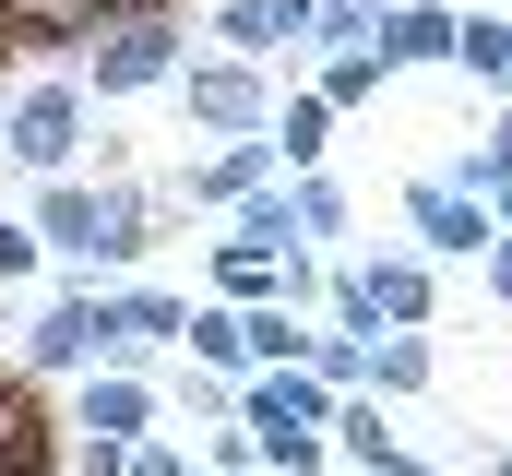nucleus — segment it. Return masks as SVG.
<instances>
[{"mask_svg":"<svg viewBox=\"0 0 512 476\" xmlns=\"http://www.w3.org/2000/svg\"><path fill=\"white\" fill-rule=\"evenodd\" d=\"M393 215H405V238H417V262H477V250L501 238V227H489V203H477V191H453V179H417Z\"/></svg>","mask_w":512,"mask_h":476,"instance_id":"f257e3e1","label":"nucleus"},{"mask_svg":"<svg viewBox=\"0 0 512 476\" xmlns=\"http://www.w3.org/2000/svg\"><path fill=\"white\" fill-rule=\"evenodd\" d=\"M179 72V24L167 12H131L96 36V96H143V84H167Z\"/></svg>","mask_w":512,"mask_h":476,"instance_id":"f03ea898","label":"nucleus"},{"mask_svg":"<svg viewBox=\"0 0 512 476\" xmlns=\"http://www.w3.org/2000/svg\"><path fill=\"white\" fill-rule=\"evenodd\" d=\"M179 96H191V119H203L215 143H239V131H262V119H274V96H262L251 60H203V72H179Z\"/></svg>","mask_w":512,"mask_h":476,"instance_id":"7ed1b4c3","label":"nucleus"},{"mask_svg":"<svg viewBox=\"0 0 512 476\" xmlns=\"http://www.w3.org/2000/svg\"><path fill=\"white\" fill-rule=\"evenodd\" d=\"M72 143H84V96H72V84H24V96H12V155H24V167L60 179Z\"/></svg>","mask_w":512,"mask_h":476,"instance_id":"20e7f679","label":"nucleus"},{"mask_svg":"<svg viewBox=\"0 0 512 476\" xmlns=\"http://www.w3.org/2000/svg\"><path fill=\"white\" fill-rule=\"evenodd\" d=\"M453 24H465V0H393L382 12V72H429V60H453Z\"/></svg>","mask_w":512,"mask_h":476,"instance_id":"39448f33","label":"nucleus"},{"mask_svg":"<svg viewBox=\"0 0 512 476\" xmlns=\"http://www.w3.org/2000/svg\"><path fill=\"white\" fill-rule=\"evenodd\" d=\"M358 286H370V322H382V334H417V322H429V262H417V250L358 262Z\"/></svg>","mask_w":512,"mask_h":476,"instance_id":"423d86ee","label":"nucleus"},{"mask_svg":"<svg viewBox=\"0 0 512 476\" xmlns=\"http://www.w3.org/2000/svg\"><path fill=\"white\" fill-rule=\"evenodd\" d=\"M84 429H96V441H143V429H155V381H143V369H96V381H84Z\"/></svg>","mask_w":512,"mask_h":476,"instance_id":"0eeeda50","label":"nucleus"},{"mask_svg":"<svg viewBox=\"0 0 512 476\" xmlns=\"http://www.w3.org/2000/svg\"><path fill=\"white\" fill-rule=\"evenodd\" d=\"M453 72H477V84H501V96H512V12L465 0V24H453Z\"/></svg>","mask_w":512,"mask_h":476,"instance_id":"6e6552de","label":"nucleus"},{"mask_svg":"<svg viewBox=\"0 0 512 476\" xmlns=\"http://www.w3.org/2000/svg\"><path fill=\"white\" fill-rule=\"evenodd\" d=\"M286 286V250H251V238H215V298L227 310H262Z\"/></svg>","mask_w":512,"mask_h":476,"instance_id":"1a4fd4ad","label":"nucleus"},{"mask_svg":"<svg viewBox=\"0 0 512 476\" xmlns=\"http://www.w3.org/2000/svg\"><path fill=\"white\" fill-rule=\"evenodd\" d=\"M239 357H251V369H298V357H310V322H298L286 298H262V310H239Z\"/></svg>","mask_w":512,"mask_h":476,"instance_id":"9d476101","label":"nucleus"},{"mask_svg":"<svg viewBox=\"0 0 512 476\" xmlns=\"http://www.w3.org/2000/svg\"><path fill=\"white\" fill-rule=\"evenodd\" d=\"M322 131H334V108H322V96H286V108L262 119V143H274V167H298V179L322 167Z\"/></svg>","mask_w":512,"mask_h":476,"instance_id":"9b49d317","label":"nucleus"},{"mask_svg":"<svg viewBox=\"0 0 512 476\" xmlns=\"http://www.w3.org/2000/svg\"><path fill=\"white\" fill-rule=\"evenodd\" d=\"M358 393H429V334H370Z\"/></svg>","mask_w":512,"mask_h":476,"instance_id":"f8f14e48","label":"nucleus"},{"mask_svg":"<svg viewBox=\"0 0 512 476\" xmlns=\"http://www.w3.org/2000/svg\"><path fill=\"white\" fill-rule=\"evenodd\" d=\"M36 238L96 262V191H84V179H48V203H36Z\"/></svg>","mask_w":512,"mask_h":476,"instance_id":"ddd939ff","label":"nucleus"},{"mask_svg":"<svg viewBox=\"0 0 512 476\" xmlns=\"http://www.w3.org/2000/svg\"><path fill=\"white\" fill-rule=\"evenodd\" d=\"M393 72H382V48H334V60H322V84H310V96H322V108H370V96H382Z\"/></svg>","mask_w":512,"mask_h":476,"instance_id":"4468645a","label":"nucleus"},{"mask_svg":"<svg viewBox=\"0 0 512 476\" xmlns=\"http://www.w3.org/2000/svg\"><path fill=\"white\" fill-rule=\"evenodd\" d=\"M453 191H512V96H501V119H489V143H465V167H453Z\"/></svg>","mask_w":512,"mask_h":476,"instance_id":"2eb2a0df","label":"nucleus"},{"mask_svg":"<svg viewBox=\"0 0 512 476\" xmlns=\"http://www.w3.org/2000/svg\"><path fill=\"white\" fill-rule=\"evenodd\" d=\"M393 0H310V48H370Z\"/></svg>","mask_w":512,"mask_h":476,"instance_id":"dca6fc26","label":"nucleus"},{"mask_svg":"<svg viewBox=\"0 0 512 476\" xmlns=\"http://www.w3.org/2000/svg\"><path fill=\"white\" fill-rule=\"evenodd\" d=\"M286 203H298V238H346V227H358V203H346V191H334L322 167H310V179H298Z\"/></svg>","mask_w":512,"mask_h":476,"instance_id":"f3484780","label":"nucleus"},{"mask_svg":"<svg viewBox=\"0 0 512 476\" xmlns=\"http://www.w3.org/2000/svg\"><path fill=\"white\" fill-rule=\"evenodd\" d=\"M179 322H191V310H179L167 286H131V298H120V334H131V357H143V346H167Z\"/></svg>","mask_w":512,"mask_h":476,"instance_id":"a211bd4d","label":"nucleus"},{"mask_svg":"<svg viewBox=\"0 0 512 476\" xmlns=\"http://www.w3.org/2000/svg\"><path fill=\"white\" fill-rule=\"evenodd\" d=\"M179 334H191V357H203V369H251V357H239V310H227V298H215V310H191Z\"/></svg>","mask_w":512,"mask_h":476,"instance_id":"6ab92c4d","label":"nucleus"},{"mask_svg":"<svg viewBox=\"0 0 512 476\" xmlns=\"http://www.w3.org/2000/svg\"><path fill=\"white\" fill-rule=\"evenodd\" d=\"M239 238H251V250H298V203H286V191H251V203H239Z\"/></svg>","mask_w":512,"mask_h":476,"instance_id":"aec40b11","label":"nucleus"},{"mask_svg":"<svg viewBox=\"0 0 512 476\" xmlns=\"http://www.w3.org/2000/svg\"><path fill=\"white\" fill-rule=\"evenodd\" d=\"M120 476H191V465H179L167 441H120Z\"/></svg>","mask_w":512,"mask_h":476,"instance_id":"412c9836","label":"nucleus"},{"mask_svg":"<svg viewBox=\"0 0 512 476\" xmlns=\"http://www.w3.org/2000/svg\"><path fill=\"white\" fill-rule=\"evenodd\" d=\"M477 262H489V298H501V310H512V238H489Z\"/></svg>","mask_w":512,"mask_h":476,"instance_id":"4be33fe9","label":"nucleus"},{"mask_svg":"<svg viewBox=\"0 0 512 476\" xmlns=\"http://www.w3.org/2000/svg\"><path fill=\"white\" fill-rule=\"evenodd\" d=\"M36 262V227H0V274H24Z\"/></svg>","mask_w":512,"mask_h":476,"instance_id":"5701e85b","label":"nucleus"},{"mask_svg":"<svg viewBox=\"0 0 512 476\" xmlns=\"http://www.w3.org/2000/svg\"><path fill=\"white\" fill-rule=\"evenodd\" d=\"M489 227H501V238H512V191H489Z\"/></svg>","mask_w":512,"mask_h":476,"instance_id":"b1692460","label":"nucleus"},{"mask_svg":"<svg viewBox=\"0 0 512 476\" xmlns=\"http://www.w3.org/2000/svg\"><path fill=\"white\" fill-rule=\"evenodd\" d=\"M489 476H512V453H501V465H489Z\"/></svg>","mask_w":512,"mask_h":476,"instance_id":"393cba45","label":"nucleus"},{"mask_svg":"<svg viewBox=\"0 0 512 476\" xmlns=\"http://www.w3.org/2000/svg\"><path fill=\"white\" fill-rule=\"evenodd\" d=\"M489 12H512V0H489Z\"/></svg>","mask_w":512,"mask_h":476,"instance_id":"a878e982","label":"nucleus"},{"mask_svg":"<svg viewBox=\"0 0 512 476\" xmlns=\"http://www.w3.org/2000/svg\"><path fill=\"white\" fill-rule=\"evenodd\" d=\"M191 476H215V465H191Z\"/></svg>","mask_w":512,"mask_h":476,"instance_id":"bb28decb","label":"nucleus"}]
</instances>
